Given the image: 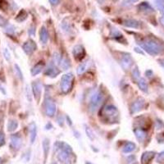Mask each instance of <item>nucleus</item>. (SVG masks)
<instances>
[{
    "instance_id": "14",
    "label": "nucleus",
    "mask_w": 164,
    "mask_h": 164,
    "mask_svg": "<svg viewBox=\"0 0 164 164\" xmlns=\"http://www.w3.org/2000/svg\"><path fill=\"white\" fill-rule=\"evenodd\" d=\"M155 156L154 152H145L141 156V164H148Z\"/></svg>"
},
{
    "instance_id": "35",
    "label": "nucleus",
    "mask_w": 164,
    "mask_h": 164,
    "mask_svg": "<svg viewBox=\"0 0 164 164\" xmlns=\"http://www.w3.org/2000/svg\"><path fill=\"white\" fill-rule=\"evenodd\" d=\"M15 71H16V76H17L21 80H22L23 79L22 72V71H21V69H20L19 68V66H18L17 64H15Z\"/></svg>"
},
{
    "instance_id": "18",
    "label": "nucleus",
    "mask_w": 164,
    "mask_h": 164,
    "mask_svg": "<svg viewBox=\"0 0 164 164\" xmlns=\"http://www.w3.org/2000/svg\"><path fill=\"white\" fill-rule=\"evenodd\" d=\"M134 133H135V135L136 136V138L139 140V142H143L146 138L147 136V133L142 130V129L136 128L134 130Z\"/></svg>"
},
{
    "instance_id": "20",
    "label": "nucleus",
    "mask_w": 164,
    "mask_h": 164,
    "mask_svg": "<svg viewBox=\"0 0 164 164\" xmlns=\"http://www.w3.org/2000/svg\"><path fill=\"white\" fill-rule=\"evenodd\" d=\"M90 60H87V61L84 62H82L77 68V74L80 76V75H82L84 72H85V71L88 70V68L90 67Z\"/></svg>"
},
{
    "instance_id": "17",
    "label": "nucleus",
    "mask_w": 164,
    "mask_h": 164,
    "mask_svg": "<svg viewBox=\"0 0 164 164\" xmlns=\"http://www.w3.org/2000/svg\"><path fill=\"white\" fill-rule=\"evenodd\" d=\"M104 113L108 117H116L117 115V109L113 105H108L104 108Z\"/></svg>"
},
{
    "instance_id": "44",
    "label": "nucleus",
    "mask_w": 164,
    "mask_h": 164,
    "mask_svg": "<svg viewBox=\"0 0 164 164\" xmlns=\"http://www.w3.org/2000/svg\"><path fill=\"white\" fill-rule=\"evenodd\" d=\"M48 2L51 3V5L55 6V5H58V3H60V0H48Z\"/></svg>"
},
{
    "instance_id": "15",
    "label": "nucleus",
    "mask_w": 164,
    "mask_h": 164,
    "mask_svg": "<svg viewBox=\"0 0 164 164\" xmlns=\"http://www.w3.org/2000/svg\"><path fill=\"white\" fill-rule=\"evenodd\" d=\"M39 40L42 45H46L48 40V33L45 26H42L39 30Z\"/></svg>"
},
{
    "instance_id": "41",
    "label": "nucleus",
    "mask_w": 164,
    "mask_h": 164,
    "mask_svg": "<svg viewBox=\"0 0 164 164\" xmlns=\"http://www.w3.org/2000/svg\"><path fill=\"white\" fill-rule=\"evenodd\" d=\"M135 161H136V158H135L134 155H131V156H129L128 158H127V162H128L129 164L134 163Z\"/></svg>"
},
{
    "instance_id": "46",
    "label": "nucleus",
    "mask_w": 164,
    "mask_h": 164,
    "mask_svg": "<svg viewBox=\"0 0 164 164\" xmlns=\"http://www.w3.org/2000/svg\"><path fill=\"white\" fill-rule=\"evenodd\" d=\"M134 50H135V52H136V53H140V54H144V52L142 51V49H140V48H134Z\"/></svg>"
},
{
    "instance_id": "30",
    "label": "nucleus",
    "mask_w": 164,
    "mask_h": 164,
    "mask_svg": "<svg viewBox=\"0 0 164 164\" xmlns=\"http://www.w3.org/2000/svg\"><path fill=\"white\" fill-rule=\"evenodd\" d=\"M85 133H86L88 138L90 139V140H92V141H93L95 139V136H94V134L93 131L91 130L90 127L87 126V125H85Z\"/></svg>"
},
{
    "instance_id": "19",
    "label": "nucleus",
    "mask_w": 164,
    "mask_h": 164,
    "mask_svg": "<svg viewBox=\"0 0 164 164\" xmlns=\"http://www.w3.org/2000/svg\"><path fill=\"white\" fill-rule=\"evenodd\" d=\"M73 55H74V57L76 58H82V56H83L84 53H85V50H84L83 46L81 45H76L73 48Z\"/></svg>"
},
{
    "instance_id": "51",
    "label": "nucleus",
    "mask_w": 164,
    "mask_h": 164,
    "mask_svg": "<svg viewBox=\"0 0 164 164\" xmlns=\"http://www.w3.org/2000/svg\"><path fill=\"white\" fill-rule=\"evenodd\" d=\"M159 62H160V64H161L162 67L164 68V59H162V60H160Z\"/></svg>"
},
{
    "instance_id": "26",
    "label": "nucleus",
    "mask_w": 164,
    "mask_h": 164,
    "mask_svg": "<svg viewBox=\"0 0 164 164\" xmlns=\"http://www.w3.org/2000/svg\"><path fill=\"white\" fill-rule=\"evenodd\" d=\"M61 27L63 31L65 32H70V30H71V25H70V23L67 22V19H65L62 21V22L61 23Z\"/></svg>"
},
{
    "instance_id": "12",
    "label": "nucleus",
    "mask_w": 164,
    "mask_h": 164,
    "mask_svg": "<svg viewBox=\"0 0 164 164\" xmlns=\"http://www.w3.org/2000/svg\"><path fill=\"white\" fill-rule=\"evenodd\" d=\"M30 141L31 144H34L36 141V136H37V126L36 123L31 122L30 125Z\"/></svg>"
},
{
    "instance_id": "11",
    "label": "nucleus",
    "mask_w": 164,
    "mask_h": 164,
    "mask_svg": "<svg viewBox=\"0 0 164 164\" xmlns=\"http://www.w3.org/2000/svg\"><path fill=\"white\" fill-rule=\"evenodd\" d=\"M138 9L140 12L144 13H154V9L153 8V7L147 2H143L140 4H139Z\"/></svg>"
},
{
    "instance_id": "6",
    "label": "nucleus",
    "mask_w": 164,
    "mask_h": 164,
    "mask_svg": "<svg viewBox=\"0 0 164 164\" xmlns=\"http://www.w3.org/2000/svg\"><path fill=\"white\" fill-rule=\"evenodd\" d=\"M22 48L23 51L25 52L26 54L30 55L36 51V49L37 48V45L35 42L30 39V40H28L23 44Z\"/></svg>"
},
{
    "instance_id": "25",
    "label": "nucleus",
    "mask_w": 164,
    "mask_h": 164,
    "mask_svg": "<svg viewBox=\"0 0 164 164\" xmlns=\"http://www.w3.org/2000/svg\"><path fill=\"white\" fill-rule=\"evenodd\" d=\"M60 67H61V68L62 69V70H68L69 68H70V67H71V63H70V62H69V60H68L67 58H62L61 60V62H60Z\"/></svg>"
},
{
    "instance_id": "10",
    "label": "nucleus",
    "mask_w": 164,
    "mask_h": 164,
    "mask_svg": "<svg viewBox=\"0 0 164 164\" xmlns=\"http://www.w3.org/2000/svg\"><path fill=\"white\" fill-rule=\"evenodd\" d=\"M59 73H60V71L55 67L54 63H51L46 68V71H45V75L52 78L56 77Z\"/></svg>"
},
{
    "instance_id": "13",
    "label": "nucleus",
    "mask_w": 164,
    "mask_h": 164,
    "mask_svg": "<svg viewBox=\"0 0 164 164\" xmlns=\"http://www.w3.org/2000/svg\"><path fill=\"white\" fill-rule=\"evenodd\" d=\"M123 25L129 28H134V29H138L140 27V23L137 20L135 19H126L122 23Z\"/></svg>"
},
{
    "instance_id": "3",
    "label": "nucleus",
    "mask_w": 164,
    "mask_h": 164,
    "mask_svg": "<svg viewBox=\"0 0 164 164\" xmlns=\"http://www.w3.org/2000/svg\"><path fill=\"white\" fill-rule=\"evenodd\" d=\"M73 80H74V76L72 73H68L62 76L60 87L63 93H68L70 91L73 84Z\"/></svg>"
},
{
    "instance_id": "37",
    "label": "nucleus",
    "mask_w": 164,
    "mask_h": 164,
    "mask_svg": "<svg viewBox=\"0 0 164 164\" xmlns=\"http://www.w3.org/2000/svg\"><path fill=\"white\" fill-rule=\"evenodd\" d=\"M26 97H27V99L29 100L30 102H31L32 100V94L30 92V89L29 85H27L26 88Z\"/></svg>"
},
{
    "instance_id": "23",
    "label": "nucleus",
    "mask_w": 164,
    "mask_h": 164,
    "mask_svg": "<svg viewBox=\"0 0 164 164\" xmlns=\"http://www.w3.org/2000/svg\"><path fill=\"white\" fill-rule=\"evenodd\" d=\"M43 68H44V65L42 64V63H39V64L36 65L30 70V74L32 75V76H36V75H39L43 71Z\"/></svg>"
},
{
    "instance_id": "40",
    "label": "nucleus",
    "mask_w": 164,
    "mask_h": 164,
    "mask_svg": "<svg viewBox=\"0 0 164 164\" xmlns=\"http://www.w3.org/2000/svg\"><path fill=\"white\" fill-rule=\"evenodd\" d=\"M7 24H8V23H7V21L5 18H3V16L0 15V26L5 27Z\"/></svg>"
},
{
    "instance_id": "9",
    "label": "nucleus",
    "mask_w": 164,
    "mask_h": 164,
    "mask_svg": "<svg viewBox=\"0 0 164 164\" xmlns=\"http://www.w3.org/2000/svg\"><path fill=\"white\" fill-rule=\"evenodd\" d=\"M22 145V137L17 134L13 135L11 136V147L16 150H18Z\"/></svg>"
},
{
    "instance_id": "1",
    "label": "nucleus",
    "mask_w": 164,
    "mask_h": 164,
    "mask_svg": "<svg viewBox=\"0 0 164 164\" xmlns=\"http://www.w3.org/2000/svg\"><path fill=\"white\" fill-rule=\"evenodd\" d=\"M139 45L145 52H147L148 54L152 56H156V55L160 54L163 51V47L162 45L153 39H147L143 40V41L139 42Z\"/></svg>"
},
{
    "instance_id": "54",
    "label": "nucleus",
    "mask_w": 164,
    "mask_h": 164,
    "mask_svg": "<svg viewBox=\"0 0 164 164\" xmlns=\"http://www.w3.org/2000/svg\"><path fill=\"white\" fill-rule=\"evenodd\" d=\"M52 164H58L57 163H52Z\"/></svg>"
},
{
    "instance_id": "24",
    "label": "nucleus",
    "mask_w": 164,
    "mask_h": 164,
    "mask_svg": "<svg viewBox=\"0 0 164 164\" xmlns=\"http://www.w3.org/2000/svg\"><path fill=\"white\" fill-rule=\"evenodd\" d=\"M7 131L9 132H13L14 131H16V128L18 127V122L16 120H9L7 122Z\"/></svg>"
},
{
    "instance_id": "48",
    "label": "nucleus",
    "mask_w": 164,
    "mask_h": 164,
    "mask_svg": "<svg viewBox=\"0 0 164 164\" xmlns=\"http://www.w3.org/2000/svg\"><path fill=\"white\" fill-rule=\"evenodd\" d=\"M50 127H52V124L51 123H49L48 122V124H47V125H45V129H46V130H50Z\"/></svg>"
},
{
    "instance_id": "47",
    "label": "nucleus",
    "mask_w": 164,
    "mask_h": 164,
    "mask_svg": "<svg viewBox=\"0 0 164 164\" xmlns=\"http://www.w3.org/2000/svg\"><path fill=\"white\" fill-rule=\"evenodd\" d=\"M160 22H161L162 25L164 26V11L163 12V15H162V16L160 17Z\"/></svg>"
},
{
    "instance_id": "29",
    "label": "nucleus",
    "mask_w": 164,
    "mask_h": 164,
    "mask_svg": "<svg viewBox=\"0 0 164 164\" xmlns=\"http://www.w3.org/2000/svg\"><path fill=\"white\" fill-rule=\"evenodd\" d=\"M26 16H27V14H26V11L22 10V11L19 13V14L16 16V20L17 21V22H23L24 20H26Z\"/></svg>"
},
{
    "instance_id": "42",
    "label": "nucleus",
    "mask_w": 164,
    "mask_h": 164,
    "mask_svg": "<svg viewBox=\"0 0 164 164\" xmlns=\"http://www.w3.org/2000/svg\"><path fill=\"white\" fill-rule=\"evenodd\" d=\"M35 32H36V30H35V27L34 26H30L29 29V31H28V34L29 36H35Z\"/></svg>"
},
{
    "instance_id": "38",
    "label": "nucleus",
    "mask_w": 164,
    "mask_h": 164,
    "mask_svg": "<svg viewBox=\"0 0 164 164\" xmlns=\"http://www.w3.org/2000/svg\"><path fill=\"white\" fill-rule=\"evenodd\" d=\"M157 162L159 163H163L164 162V150L163 152H161V153L158 155Z\"/></svg>"
},
{
    "instance_id": "5",
    "label": "nucleus",
    "mask_w": 164,
    "mask_h": 164,
    "mask_svg": "<svg viewBox=\"0 0 164 164\" xmlns=\"http://www.w3.org/2000/svg\"><path fill=\"white\" fill-rule=\"evenodd\" d=\"M145 101L144 99H142V98L137 99L132 103L131 106V113L135 114V113H139L140 111H141L144 106H145Z\"/></svg>"
},
{
    "instance_id": "7",
    "label": "nucleus",
    "mask_w": 164,
    "mask_h": 164,
    "mask_svg": "<svg viewBox=\"0 0 164 164\" xmlns=\"http://www.w3.org/2000/svg\"><path fill=\"white\" fill-rule=\"evenodd\" d=\"M31 86H32L33 94H34V96L36 98V99L37 100V101H39L40 97H41L42 89H43L41 82L39 81H34Z\"/></svg>"
},
{
    "instance_id": "32",
    "label": "nucleus",
    "mask_w": 164,
    "mask_h": 164,
    "mask_svg": "<svg viewBox=\"0 0 164 164\" xmlns=\"http://www.w3.org/2000/svg\"><path fill=\"white\" fill-rule=\"evenodd\" d=\"M111 36L113 38H115V39H118V38H122V35L121 34L119 30L117 29H115V28H113L112 30H111Z\"/></svg>"
},
{
    "instance_id": "49",
    "label": "nucleus",
    "mask_w": 164,
    "mask_h": 164,
    "mask_svg": "<svg viewBox=\"0 0 164 164\" xmlns=\"http://www.w3.org/2000/svg\"><path fill=\"white\" fill-rule=\"evenodd\" d=\"M0 90H1V92L3 94H6V90H4V88L3 86H1V85H0Z\"/></svg>"
},
{
    "instance_id": "28",
    "label": "nucleus",
    "mask_w": 164,
    "mask_h": 164,
    "mask_svg": "<svg viewBox=\"0 0 164 164\" xmlns=\"http://www.w3.org/2000/svg\"><path fill=\"white\" fill-rule=\"evenodd\" d=\"M132 77L135 81H138L140 78V72L139 71V68L137 67H135L132 71Z\"/></svg>"
},
{
    "instance_id": "27",
    "label": "nucleus",
    "mask_w": 164,
    "mask_h": 164,
    "mask_svg": "<svg viewBox=\"0 0 164 164\" xmlns=\"http://www.w3.org/2000/svg\"><path fill=\"white\" fill-rule=\"evenodd\" d=\"M154 2L157 9L163 13L164 11V0H154Z\"/></svg>"
},
{
    "instance_id": "16",
    "label": "nucleus",
    "mask_w": 164,
    "mask_h": 164,
    "mask_svg": "<svg viewBox=\"0 0 164 164\" xmlns=\"http://www.w3.org/2000/svg\"><path fill=\"white\" fill-rule=\"evenodd\" d=\"M42 145H43V151H44V155H45V162H46L47 158H48V153L50 150V142L48 138H45L43 140L42 142Z\"/></svg>"
},
{
    "instance_id": "21",
    "label": "nucleus",
    "mask_w": 164,
    "mask_h": 164,
    "mask_svg": "<svg viewBox=\"0 0 164 164\" xmlns=\"http://www.w3.org/2000/svg\"><path fill=\"white\" fill-rule=\"evenodd\" d=\"M135 148H136V145H135V143H133V142H126L122 148V152L124 154H130V153L134 151Z\"/></svg>"
},
{
    "instance_id": "34",
    "label": "nucleus",
    "mask_w": 164,
    "mask_h": 164,
    "mask_svg": "<svg viewBox=\"0 0 164 164\" xmlns=\"http://www.w3.org/2000/svg\"><path fill=\"white\" fill-rule=\"evenodd\" d=\"M5 31L7 33H9V34H13L15 32V27L13 26V25H10V24H7L6 26H5Z\"/></svg>"
},
{
    "instance_id": "43",
    "label": "nucleus",
    "mask_w": 164,
    "mask_h": 164,
    "mask_svg": "<svg viewBox=\"0 0 164 164\" xmlns=\"http://www.w3.org/2000/svg\"><path fill=\"white\" fill-rule=\"evenodd\" d=\"M5 142V139H4V135L3 132H0V145H2L4 144Z\"/></svg>"
},
{
    "instance_id": "22",
    "label": "nucleus",
    "mask_w": 164,
    "mask_h": 164,
    "mask_svg": "<svg viewBox=\"0 0 164 164\" xmlns=\"http://www.w3.org/2000/svg\"><path fill=\"white\" fill-rule=\"evenodd\" d=\"M137 84H138V86L140 88V90H142L145 93L148 92V83H147V81H145V79L140 77V80L137 81Z\"/></svg>"
},
{
    "instance_id": "8",
    "label": "nucleus",
    "mask_w": 164,
    "mask_h": 164,
    "mask_svg": "<svg viewBox=\"0 0 164 164\" xmlns=\"http://www.w3.org/2000/svg\"><path fill=\"white\" fill-rule=\"evenodd\" d=\"M133 64V58L130 54H124L121 58V65L124 70H128Z\"/></svg>"
},
{
    "instance_id": "52",
    "label": "nucleus",
    "mask_w": 164,
    "mask_h": 164,
    "mask_svg": "<svg viewBox=\"0 0 164 164\" xmlns=\"http://www.w3.org/2000/svg\"><path fill=\"white\" fill-rule=\"evenodd\" d=\"M85 164H93V163H90V162H86Z\"/></svg>"
},
{
    "instance_id": "4",
    "label": "nucleus",
    "mask_w": 164,
    "mask_h": 164,
    "mask_svg": "<svg viewBox=\"0 0 164 164\" xmlns=\"http://www.w3.org/2000/svg\"><path fill=\"white\" fill-rule=\"evenodd\" d=\"M45 113L46 115L49 117H53L56 113V110H57V106L53 102V100L51 98L47 97L45 99Z\"/></svg>"
},
{
    "instance_id": "2",
    "label": "nucleus",
    "mask_w": 164,
    "mask_h": 164,
    "mask_svg": "<svg viewBox=\"0 0 164 164\" xmlns=\"http://www.w3.org/2000/svg\"><path fill=\"white\" fill-rule=\"evenodd\" d=\"M103 93L100 91V90H98V91H95L94 93L92 94L91 96V99H90V112H95L98 108L101 105V103L103 102Z\"/></svg>"
},
{
    "instance_id": "36",
    "label": "nucleus",
    "mask_w": 164,
    "mask_h": 164,
    "mask_svg": "<svg viewBox=\"0 0 164 164\" xmlns=\"http://www.w3.org/2000/svg\"><path fill=\"white\" fill-rule=\"evenodd\" d=\"M3 56H4V58H5L7 61L9 62L11 60V53H10V52L8 51L7 48H4L3 49Z\"/></svg>"
},
{
    "instance_id": "45",
    "label": "nucleus",
    "mask_w": 164,
    "mask_h": 164,
    "mask_svg": "<svg viewBox=\"0 0 164 164\" xmlns=\"http://www.w3.org/2000/svg\"><path fill=\"white\" fill-rule=\"evenodd\" d=\"M57 121H58V123L59 124V125H62V124H63V117L62 116H59L58 117V119H57Z\"/></svg>"
},
{
    "instance_id": "39",
    "label": "nucleus",
    "mask_w": 164,
    "mask_h": 164,
    "mask_svg": "<svg viewBox=\"0 0 164 164\" xmlns=\"http://www.w3.org/2000/svg\"><path fill=\"white\" fill-rule=\"evenodd\" d=\"M7 7V3L5 0H0V9L6 10Z\"/></svg>"
},
{
    "instance_id": "53",
    "label": "nucleus",
    "mask_w": 164,
    "mask_h": 164,
    "mask_svg": "<svg viewBox=\"0 0 164 164\" xmlns=\"http://www.w3.org/2000/svg\"><path fill=\"white\" fill-rule=\"evenodd\" d=\"M0 164H2V158H0Z\"/></svg>"
},
{
    "instance_id": "33",
    "label": "nucleus",
    "mask_w": 164,
    "mask_h": 164,
    "mask_svg": "<svg viewBox=\"0 0 164 164\" xmlns=\"http://www.w3.org/2000/svg\"><path fill=\"white\" fill-rule=\"evenodd\" d=\"M139 2V0H122V6L124 7H128L132 5L133 3H135Z\"/></svg>"
},
{
    "instance_id": "50",
    "label": "nucleus",
    "mask_w": 164,
    "mask_h": 164,
    "mask_svg": "<svg viewBox=\"0 0 164 164\" xmlns=\"http://www.w3.org/2000/svg\"><path fill=\"white\" fill-rule=\"evenodd\" d=\"M67 119H68V124H69V125H72V122H71V119H70V118H69V117H67Z\"/></svg>"
},
{
    "instance_id": "31",
    "label": "nucleus",
    "mask_w": 164,
    "mask_h": 164,
    "mask_svg": "<svg viewBox=\"0 0 164 164\" xmlns=\"http://www.w3.org/2000/svg\"><path fill=\"white\" fill-rule=\"evenodd\" d=\"M53 63H54V65L60 64V62H61V60H62V57L58 52H55L54 53H53Z\"/></svg>"
}]
</instances>
